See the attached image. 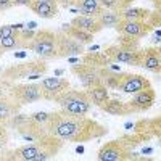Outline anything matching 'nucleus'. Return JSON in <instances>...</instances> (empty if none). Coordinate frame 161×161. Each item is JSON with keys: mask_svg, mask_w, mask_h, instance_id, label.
Listing matches in <instances>:
<instances>
[{"mask_svg": "<svg viewBox=\"0 0 161 161\" xmlns=\"http://www.w3.org/2000/svg\"><path fill=\"white\" fill-rule=\"evenodd\" d=\"M45 127L50 134L57 136L63 142L84 143L93 139H100L108 134L103 124L89 118L87 114H74L63 108L57 111H50Z\"/></svg>", "mask_w": 161, "mask_h": 161, "instance_id": "obj_1", "label": "nucleus"}, {"mask_svg": "<svg viewBox=\"0 0 161 161\" xmlns=\"http://www.w3.org/2000/svg\"><path fill=\"white\" fill-rule=\"evenodd\" d=\"M63 140L53 134H45L39 140L21 145L11 152H3L0 159H11V161H47L55 158L63 148Z\"/></svg>", "mask_w": 161, "mask_h": 161, "instance_id": "obj_2", "label": "nucleus"}, {"mask_svg": "<svg viewBox=\"0 0 161 161\" xmlns=\"http://www.w3.org/2000/svg\"><path fill=\"white\" fill-rule=\"evenodd\" d=\"M0 100L15 105L18 108H23L24 105L44 100L42 87H40V82L18 84L16 80L0 76Z\"/></svg>", "mask_w": 161, "mask_h": 161, "instance_id": "obj_3", "label": "nucleus"}, {"mask_svg": "<svg viewBox=\"0 0 161 161\" xmlns=\"http://www.w3.org/2000/svg\"><path fill=\"white\" fill-rule=\"evenodd\" d=\"M103 52L111 58L113 63H124V64H130V66H139V68L142 64L143 48L139 44V39L119 34L116 42L105 47Z\"/></svg>", "mask_w": 161, "mask_h": 161, "instance_id": "obj_4", "label": "nucleus"}, {"mask_svg": "<svg viewBox=\"0 0 161 161\" xmlns=\"http://www.w3.org/2000/svg\"><path fill=\"white\" fill-rule=\"evenodd\" d=\"M48 71V66L45 60H29V61H21L16 64H11L2 71V77L11 79V80H21V79H37L44 76Z\"/></svg>", "mask_w": 161, "mask_h": 161, "instance_id": "obj_5", "label": "nucleus"}, {"mask_svg": "<svg viewBox=\"0 0 161 161\" xmlns=\"http://www.w3.org/2000/svg\"><path fill=\"white\" fill-rule=\"evenodd\" d=\"M29 50L34 52L42 60L58 58V32L50 29L36 31V36L29 45Z\"/></svg>", "mask_w": 161, "mask_h": 161, "instance_id": "obj_6", "label": "nucleus"}, {"mask_svg": "<svg viewBox=\"0 0 161 161\" xmlns=\"http://www.w3.org/2000/svg\"><path fill=\"white\" fill-rule=\"evenodd\" d=\"M8 124H10V129H16V132L28 142L39 140L40 137H44L45 134H48L45 124H40V123H37V121H34L31 118V114L16 113L8 121Z\"/></svg>", "mask_w": 161, "mask_h": 161, "instance_id": "obj_7", "label": "nucleus"}, {"mask_svg": "<svg viewBox=\"0 0 161 161\" xmlns=\"http://www.w3.org/2000/svg\"><path fill=\"white\" fill-rule=\"evenodd\" d=\"M55 103H58L60 108L74 113V114H87L92 110V102L86 90L68 89L60 97H57Z\"/></svg>", "mask_w": 161, "mask_h": 161, "instance_id": "obj_8", "label": "nucleus"}, {"mask_svg": "<svg viewBox=\"0 0 161 161\" xmlns=\"http://www.w3.org/2000/svg\"><path fill=\"white\" fill-rule=\"evenodd\" d=\"M134 158H136V153L123 140V137L106 142L97 153L98 161H129Z\"/></svg>", "mask_w": 161, "mask_h": 161, "instance_id": "obj_9", "label": "nucleus"}, {"mask_svg": "<svg viewBox=\"0 0 161 161\" xmlns=\"http://www.w3.org/2000/svg\"><path fill=\"white\" fill-rule=\"evenodd\" d=\"M40 87H42V97L47 102H55L57 97H60L63 92L71 89V82L64 77L60 76H52L44 77L40 80Z\"/></svg>", "mask_w": 161, "mask_h": 161, "instance_id": "obj_10", "label": "nucleus"}, {"mask_svg": "<svg viewBox=\"0 0 161 161\" xmlns=\"http://www.w3.org/2000/svg\"><path fill=\"white\" fill-rule=\"evenodd\" d=\"M152 87V82L145 76L142 74H132V73H121L119 80H118V87L116 90H121L124 93H137L143 89Z\"/></svg>", "mask_w": 161, "mask_h": 161, "instance_id": "obj_11", "label": "nucleus"}, {"mask_svg": "<svg viewBox=\"0 0 161 161\" xmlns=\"http://www.w3.org/2000/svg\"><path fill=\"white\" fill-rule=\"evenodd\" d=\"M71 73L80 80V84H82L84 89L103 84L102 76H100V68H95V66H92V64H87V63L80 61L79 64L71 66Z\"/></svg>", "mask_w": 161, "mask_h": 161, "instance_id": "obj_12", "label": "nucleus"}, {"mask_svg": "<svg viewBox=\"0 0 161 161\" xmlns=\"http://www.w3.org/2000/svg\"><path fill=\"white\" fill-rule=\"evenodd\" d=\"M116 32L121 36H127L134 39H143L145 36H148L153 28L148 24V21H132V19H121L116 26Z\"/></svg>", "mask_w": 161, "mask_h": 161, "instance_id": "obj_13", "label": "nucleus"}, {"mask_svg": "<svg viewBox=\"0 0 161 161\" xmlns=\"http://www.w3.org/2000/svg\"><path fill=\"white\" fill-rule=\"evenodd\" d=\"M155 100H156V92L153 90V87H148V89H143L137 93H134L132 98L127 102V105H129L132 114H139V113L148 111L153 106Z\"/></svg>", "mask_w": 161, "mask_h": 161, "instance_id": "obj_14", "label": "nucleus"}, {"mask_svg": "<svg viewBox=\"0 0 161 161\" xmlns=\"http://www.w3.org/2000/svg\"><path fill=\"white\" fill-rule=\"evenodd\" d=\"M86 45L74 40L73 37L66 36L64 32L58 31V58H68L74 55H84Z\"/></svg>", "mask_w": 161, "mask_h": 161, "instance_id": "obj_15", "label": "nucleus"}, {"mask_svg": "<svg viewBox=\"0 0 161 161\" xmlns=\"http://www.w3.org/2000/svg\"><path fill=\"white\" fill-rule=\"evenodd\" d=\"M28 8L37 15L39 18L44 19H53L58 16V3L57 0H31Z\"/></svg>", "mask_w": 161, "mask_h": 161, "instance_id": "obj_16", "label": "nucleus"}, {"mask_svg": "<svg viewBox=\"0 0 161 161\" xmlns=\"http://www.w3.org/2000/svg\"><path fill=\"white\" fill-rule=\"evenodd\" d=\"M140 68L150 71V73H155V74H161V57H159L158 47L143 48V57H142Z\"/></svg>", "mask_w": 161, "mask_h": 161, "instance_id": "obj_17", "label": "nucleus"}, {"mask_svg": "<svg viewBox=\"0 0 161 161\" xmlns=\"http://www.w3.org/2000/svg\"><path fill=\"white\" fill-rule=\"evenodd\" d=\"M100 110L105 111L106 114H111V116H130L132 114L127 102L118 100V98H108L100 106Z\"/></svg>", "mask_w": 161, "mask_h": 161, "instance_id": "obj_18", "label": "nucleus"}, {"mask_svg": "<svg viewBox=\"0 0 161 161\" xmlns=\"http://www.w3.org/2000/svg\"><path fill=\"white\" fill-rule=\"evenodd\" d=\"M71 24L76 26V28L79 29H82L86 32H90L95 36L97 32H100L103 28H102V24L98 23L97 18H93V16H86V15H79V16H74L71 19Z\"/></svg>", "mask_w": 161, "mask_h": 161, "instance_id": "obj_19", "label": "nucleus"}, {"mask_svg": "<svg viewBox=\"0 0 161 161\" xmlns=\"http://www.w3.org/2000/svg\"><path fill=\"white\" fill-rule=\"evenodd\" d=\"M80 61L87 63V64H92V66H95V68H106V66L113 64L111 58L106 55L105 52H87V53L82 55Z\"/></svg>", "mask_w": 161, "mask_h": 161, "instance_id": "obj_20", "label": "nucleus"}, {"mask_svg": "<svg viewBox=\"0 0 161 161\" xmlns=\"http://www.w3.org/2000/svg\"><path fill=\"white\" fill-rule=\"evenodd\" d=\"M80 15H86V16H93L97 18L100 13L105 10L98 0H77L76 7H74Z\"/></svg>", "mask_w": 161, "mask_h": 161, "instance_id": "obj_21", "label": "nucleus"}, {"mask_svg": "<svg viewBox=\"0 0 161 161\" xmlns=\"http://www.w3.org/2000/svg\"><path fill=\"white\" fill-rule=\"evenodd\" d=\"M87 92V95L92 102V105H95V106H100L110 98V89L106 87L105 84H98V86H93V87H89V89H84Z\"/></svg>", "mask_w": 161, "mask_h": 161, "instance_id": "obj_22", "label": "nucleus"}, {"mask_svg": "<svg viewBox=\"0 0 161 161\" xmlns=\"http://www.w3.org/2000/svg\"><path fill=\"white\" fill-rule=\"evenodd\" d=\"M61 32H64L66 36L73 37L74 40H77V42L84 44V45L92 44V40H93V34L86 32V31H82V29L76 28V26H73L71 23H69V24H63V26H61Z\"/></svg>", "mask_w": 161, "mask_h": 161, "instance_id": "obj_23", "label": "nucleus"}, {"mask_svg": "<svg viewBox=\"0 0 161 161\" xmlns=\"http://www.w3.org/2000/svg\"><path fill=\"white\" fill-rule=\"evenodd\" d=\"M97 19H98V23L102 24V28L105 29H108V28H116L118 26V23L123 19V16H121V13L119 11H113V10H103L100 15L97 16Z\"/></svg>", "mask_w": 161, "mask_h": 161, "instance_id": "obj_24", "label": "nucleus"}, {"mask_svg": "<svg viewBox=\"0 0 161 161\" xmlns=\"http://www.w3.org/2000/svg\"><path fill=\"white\" fill-rule=\"evenodd\" d=\"M150 15V10L140 8V7H129L121 13L123 19H132V21H147Z\"/></svg>", "mask_w": 161, "mask_h": 161, "instance_id": "obj_25", "label": "nucleus"}, {"mask_svg": "<svg viewBox=\"0 0 161 161\" xmlns=\"http://www.w3.org/2000/svg\"><path fill=\"white\" fill-rule=\"evenodd\" d=\"M100 76H102V82L108 87L110 90H116L121 73L113 71L110 66H106V68H100Z\"/></svg>", "mask_w": 161, "mask_h": 161, "instance_id": "obj_26", "label": "nucleus"}, {"mask_svg": "<svg viewBox=\"0 0 161 161\" xmlns=\"http://www.w3.org/2000/svg\"><path fill=\"white\" fill-rule=\"evenodd\" d=\"M100 5L105 10H113V11H119L123 13L124 10H127L129 7H132L134 0H98Z\"/></svg>", "mask_w": 161, "mask_h": 161, "instance_id": "obj_27", "label": "nucleus"}, {"mask_svg": "<svg viewBox=\"0 0 161 161\" xmlns=\"http://www.w3.org/2000/svg\"><path fill=\"white\" fill-rule=\"evenodd\" d=\"M19 110L21 108H18V106L0 100V119L2 121H10L16 113H19Z\"/></svg>", "mask_w": 161, "mask_h": 161, "instance_id": "obj_28", "label": "nucleus"}, {"mask_svg": "<svg viewBox=\"0 0 161 161\" xmlns=\"http://www.w3.org/2000/svg\"><path fill=\"white\" fill-rule=\"evenodd\" d=\"M36 36V31H29V29H19L18 32V39H19V48L21 50H29V45L32 42V39Z\"/></svg>", "mask_w": 161, "mask_h": 161, "instance_id": "obj_29", "label": "nucleus"}, {"mask_svg": "<svg viewBox=\"0 0 161 161\" xmlns=\"http://www.w3.org/2000/svg\"><path fill=\"white\" fill-rule=\"evenodd\" d=\"M19 32V31H18ZM18 32L15 36H10L5 39H0V47L3 48V52H10V50H21L19 48V39H18Z\"/></svg>", "mask_w": 161, "mask_h": 161, "instance_id": "obj_30", "label": "nucleus"}, {"mask_svg": "<svg viewBox=\"0 0 161 161\" xmlns=\"http://www.w3.org/2000/svg\"><path fill=\"white\" fill-rule=\"evenodd\" d=\"M8 129H10L8 121H2V119H0V153L3 152V148L8 143ZM0 158H2V156H0Z\"/></svg>", "mask_w": 161, "mask_h": 161, "instance_id": "obj_31", "label": "nucleus"}, {"mask_svg": "<svg viewBox=\"0 0 161 161\" xmlns=\"http://www.w3.org/2000/svg\"><path fill=\"white\" fill-rule=\"evenodd\" d=\"M19 29H23L21 24H3V26H0V39L15 36Z\"/></svg>", "mask_w": 161, "mask_h": 161, "instance_id": "obj_32", "label": "nucleus"}, {"mask_svg": "<svg viewBox=\"0 0 161 161\" xmlns=\"http://www.w3.org/2000/svg\"><path fill=\"white\" fill-rule=\"evenodd\" d=\"M147 21H148V24L152 26L153 29H155V28H161V7L152 10L150 15H148V19H147Z\"/></svg>", "mask_w": 161, "mask_h": 161, "instance_id": "obj_33", "label": "nucleus"}, {"mask_svg": "<svg viewBox=\"0 0 161 161\" xmlns=\"http://www.w3.org/2000/svg\"><path fill=\"white\" fill-rule=\"evenodd\" d=\"M31 118H32L34 121H37V123H40V124H45L47 119H48V113H45V111H37V113H32Z\"/></svg>", "mask_w": 161, "mask_h": 161, "instance_id": "obj_34", "label": "nucleus"}, {"mask_svg": "<svg viewBox=\"0 0 161 161\" xmlns=\"http://www.w3.org/2000/svg\"><path fill=\"white\" fill-rule=\"evenodd\" d=\"M76 2L77 0H57V3H58V7H63V8H74L76 7Z\"/></svg>", "mask_w": 161, "mask_h": 161, "instance_id": "obj_35", "label": "nucleus"}, {"mask_svg": "<svg viewBox=\"0 0 161 161\" xmlns=\"http://www.w3.org/2000/svg\"><path fill=\"white\" fill-rule=\"evenodd\" d=\"M13 8V0H0V13Z\"/></svg>", "mask_w": 161, "mask_h": 161, "instance_id": "obj_36", "label": "nucleus"}, {"mask_svg": "<svg viewBox=\"0 0 161 161\" xmlns=\"http://www.w3.org/2000/svg\"><path fill=\"white\" fill-rule=\"evenodd\" d=\"M31 0H13V7H28Z\"/></svg>", "mask_w": 161, "mask_h": 161, "instance_id": "obj_37", "label": "nucleus"}, {"mask_svg": "<svg viewBox=\"0 0 161 161\" xmlns=\"http://www.w3.org/2000/svg\"><path fill=\"white\" fill-rule=\"evenodd\" d=\"M148 2H152V3L155 5V8H158V7H161V0H148Z\"/></svg>", "mask_w": 161, "mask_h": 161, "instance_id": "obj_38", "label": "nucleus"}, {"mask_svg": "<svg viewBox=\"0 0 161 161\" xmlns=\"http://www.w3.org/2000/svg\"><path fill=\"white\" fill-rule=\"evenodd\" d=\"M3 53H5V52H3V48H2V47H0V58H2V57H3Z\"/></svg>", "mask_w": 161, "mask_h": 161, "instance_id": "obj_39", "label": "nucleus"}]
</instances>
